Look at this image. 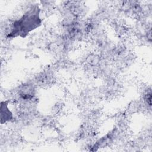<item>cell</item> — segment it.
<instances>
[{"label":"cell","instance_id":"cell-1","mask_svg":"<svg viewBox=\"0 0 152 152\" xmlns=\"http://www.w3.org/2000/svg\"><path fill=\"white\" fill-rule=\"evenodd\" d=\"M40 24L37 8L30 10L18 20H15L8 37L24 36Z\"/></svg>","mask_w":152,"mask_h":152}]
</instances>
